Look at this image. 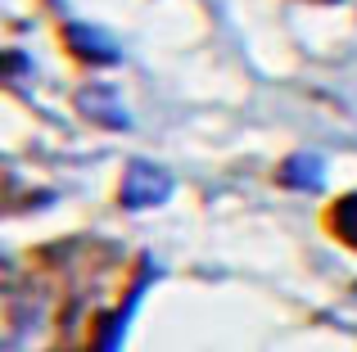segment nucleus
I'll return each instance as SVG.
<instances>
[{
    "mask_svg": "<svg viewBox=\"0 0 357 352\" xmlns=\"http://www.w3.org/2000/svg\"><path fill=\"white\" fill-rule=\"evenodd\" d=\"M167 190H172V181H167L158 168H131L127 176V190H122V199L131 203V208H140V203H158V199H167Z\"/></svg>",
    "mask_w": 357,
    "mask_h": 352,
    "instance_id": "1",
    "label": "nucleus"
},
{
    "mask_svg": "<svg viewBox=\"0 0 357 352\" xmlns=\"http://www.w3.org/2000/svg\"><path fill=\"white\" fill-rule=\"evenodd\" d=\"M77 99H82V113H86V118H96V122H114V127L127 122V113L118 109V99L109 95L105 86H86Z\"/></svg>",
    "mask_w": 357,
    "mask_h": 352,
    "instance_id": "2",
    "label": "nucleus"
}]
</instances>
